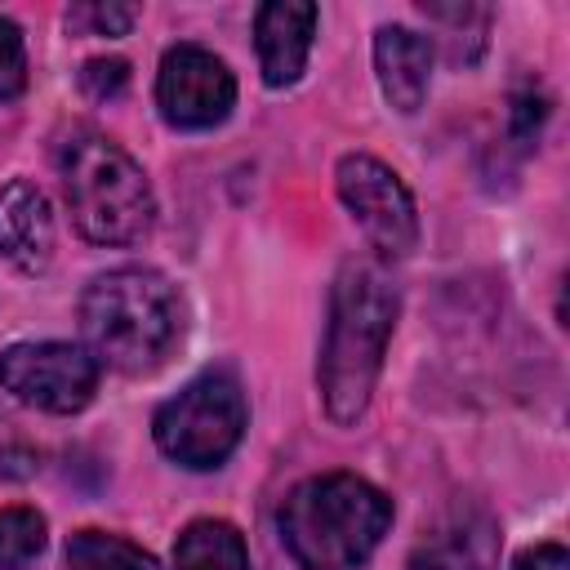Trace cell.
<instances>
[{
  "label": "cell",
  "mask_w": 570,
  "mask_h": 570,
  "mask_svg": "<svg viewBox=\"0 0 570 570\" xmlns=\"http://www.w3.org/2000/svg\"><path fill=\"white\" fill-rule=\"evenodd\" d=\"M396 312H401V294L379 263L370 258L343 263L330 289V325H325V347L316 365L321 401L334 423L347 428L365 414L383 370L387 338L396 330Z\"/></svg>",
  "instance_id": "6da1fadb"
},
{
  "label": "cell",
  "mask_w": 570,
  "mask_h": 570,
  "mask_svg": "<svg viewBox=\"0 0 570 570\" xmlns=\"http://www.w3.org/2000/svg\"><path fill=\"white\" fill-rule=\"evenodd\" d=\"M276 521L303 570H356L387 534L392 499L356 472H325L298 481Z\"/></svg>",
  "instance_id": "7a4b0ae2"
},
{
  "label": "cell",
  "mask_w": 570,
  "mask_h": 570,
  "mask_svg": "<svg viewBox=\"0 0 570 570\" xmlns=\"http://www.w3.org/2000/svg\"><path fill=\"white\" fill-rule=\"evenodd\" d=\"M80 325L98 361L142 374L156 370L183 334L178 289L151 267H116L89 281L80 298Z\"/></svg>",
  "instance_id": "3957f363"
},
{
  "label": "cell",
  "mask_w": 570,
  "mask_h": 570,
  "mask_svg": "<svg viewBox=\"0 0 570 570\" xmlns=\"http://www.w3.org/2000/svg\"><path fill=\"white\" fill-rule=\"evenodd\" d=\"M58 174L71 218L94 245H134L156 218V196L138 160L107 134L76 129L58 147Z\"/></svg>",
  "instance_id": "277c9868"
},
{
  "label": "cell",
  "mask_w": 570,
  "mask_h": 570,
  "mask_svg": "<svg viewBox=\"0 0 570 570\" xmlns=\"http://www.w3.org/2000/svg\"><path fill=\"white\" fill-rule=\"evenodd\" d=\"M156 445L183 468H218L245 432V392L236 374L205 370L156 410Z\"/></svg>",
  "instance_id": "5b68a950"
},
{
  "label": "cell",
  "mask_w": 570,
  "mask_h": 570,
  "mask_svg": "<svg viewBox=\"0 0 570 570\" xmlns=\"http://www.w3.org/2000/svg\"><path fill=\"white\" fill-rule=\"evenodd\" d=\"M0 387L22 405L76 414L94 401L98 356L80 343H13L0 352Z\"/></svg>",
  "instance_id": "8992f818"
},
{
  "label": "cell",
  "mask_w": 570,
  "mask_h": 570,
  "mask_svg": "<svg viewBox=\"0 0 570 570\" xmlns=\"http://www.w3.org/2000/svg\"><path fill=\"white\" fill-rule=\"evenodd\" d=\"M338 183V200L347 205V214L361 223V232L370 236V245L383 258H405L419 245V209L410 187L374 156L352 151L338 160L334 169Z\"/></svg>",
  "instance_id": "52a82bcc"
},
{
  "label": "cell",
  "mask_w": 570,
  "mask_h": 570,
  "mask_svg": "<svg viewBox=\"0 0 570 570\" xmlns=\"http://www.w3.org/2000/svg\"><path fill=\"white\" fill-rule=\"evenodd\" d=\"M156 102L174 129H214L236 102V80L218 53L200 45H174L160 58Z\"/></svg>",
  "instance_id": "ba28073f"
},
{
  "label": "cell",
  "mask_w": 570,
  "mask_h": 570,
  "mask_svg": "<svg viewBox=\"0 0 570 570\" xmlns=\"http://www.w3.org/2000/svg\"><path fill=\"white\" fill-rule=\"evenodd\" d=\"M316 4L307 0H272L258 4L254 13V45H258V67L272 89H285L303 76L312 36H316Z\"/></svg>",
  "instance_id": "9c48e42d"
},
{
  "label": "cell",
  "mask_w": 570,
  "mask_h": 570,
  "mask_svg": "<svg viewBox=\"0 0 570 570\" xmlns=\"http://www.w3.org/2000/svg\"><path fill=\"white\" fill-rule=\"evenodd\" d=\"M405 570H499V525L481 508H454L410 557Z\"/></svg>",
  "instance_id": "30bf717a"
},
{
  "label": "cell",
  "mask_w": 570,
  "mask_h": 570,
  "mask_svg": "<svg viewBox=\"0 0 570 570\" xmlns=\"http://www.w3.org/2000/svg\"><path fill=\"white\" fill-rule=\"evenodd\" d=\"M0 254L18 272H45L53 258V214L40 187L13 178L0 187Z\"/></svg>",
  "instance_id": "8fae6325"
},
{
  "label": "cell",
  "mask_w": 570,
  "mask_h": 570,
  "mask_svg": "<svg viewBox=\"0 0 570 570\" xmlns=\"http://www.w3.org/2000/svg\"><path fill=\"white\" fill-rule=\"evenodd\" d=\"M374 67H379V85L383 98L396 111H419L428 80H432V40L410 31V27H379L374 36Z\"/></svg>",
  "instance_id": "7c38bea8"
},
{
  "label": "cell",
  "mask_w": 570,
  "mask_h": 570,
  "mask_svg": "<svg viewBox=\"0 0 570 570\" xmlns=\"http://www.w3.org/2000/svg\"><path fill=\"white\" fill-rule=\"evenodd\" d=\"M174 570H249L240 530L218 517L191 521L174 543Z\"/></svg>",
  "instance_id": "4fadbf2b"
},
{
  "label": "cell",
  "mask_w": 570,
  "mask_h": 570,
  "mask_svg": "<svg viewBox=\"0 0 570 570\" xmlns=\"http://www.w3.org/2000/svg\"><path fill=\"white\" fill-rule=\"evenodd\" d=\"M67 570H160L151 552L107 530H76L67 539Z\"/></svg>",
  "instance_id": "5bb4252c"
},
{
  "label": "cell",
  "mask_w": 570,
  "mask_h": 570,
  "mask_svg": "<svg viewBox=\"0 0 570 570\" xmlns=\"http://www.w3.org/2000/svg\"><path fill=\"white\" fill-rule=\"evenodd\" d=\"M45 548V517L36 508H0V570H22Z\"/></svg>",
  "instance_id": "9a60e30c"
},
{
  "label": "cell",
  "mask_w": 570,
  "mask_h": 570,
  "mask_svg": "<svg viewBox=\"0 0 570 570\" xmlns=\"http://www.w3.org/2000/svg\"><path fill=\"white\" fill-rule=\"evenodd\" d=\"M134 4H76L67 9V27H89L94 36H125L134 27Z\"/></svg>",
  "instance_id": "2e32d148"
},
{
  "label": "cell",
  "mask_w": 570,
  "mask_h": 570,
  "mask_svg": "<svg viewBox=\"0 0 570 570\" xmlns=\"http://www.w3.org/2000/svg\"><path fill=\"white\" fill-rule=\"evenodd\" d=\"M129 85V62L125 58H89L80 67V89L94 98V102H107V98H120Z\"/></svg>",
  "instance_id": "e0dca14e"
},
{
  "label": "cell",
  "mask_w": 570,
  "mask_h": 570,
  "mask_svg": "<svg viewBox=\"0 0 570 570\" xmlns=\"http://www.w3.org/2000/svg\"><path fill=\"white\" fill-rule=\"evenodd\" d=\"M27 85V49H22V31L0 18V98H18Z\"/></svg>",
  "instance_id": "ac0fdd59"
},
{
  "label": "cell",
  "mask_w": 570,
  "mask_h": 570,
  "mask_svg": "<svg viewBox=\"0 0 570 570\" xmlns=\"http://www.w3.org/2000/svg\"><path fill=\"white\" fill-rule=\"evenodd\" d=\"M543 120H548V102H543V94H539L534 85L517 89V94H512V107H508V129H512V138H517L521 147H530V142L539 138Z\"/></svg>",
  "instance_id": "d6986e66"
},
{
  "label": "cell",
  "mask_w": 570,
  "mask_h": 570,
  "mask_svg": "<svg viewBox=\"0 0 570 570\" xmlns=\"http://www.w3.org/2000/svg\"><path fill=\"white\" fill-rule=\"evenodd\" d=\"M517 570H570V552L561 543H534L517 557Z\"/></svg>",
  "instance_id": "ffe728a7"
}]
</instances>
